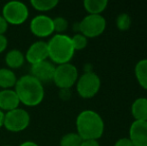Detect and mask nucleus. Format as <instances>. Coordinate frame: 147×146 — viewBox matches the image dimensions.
I'll return each instance as SVG.
<instances>
[{"label":"nucleus","instance_id":"nucleus-1","mask_svg":"<svg viewBox=\"0 0 147 146\" xmlns=\"http://www.w3.org/2000/svg\"><path fill=\"white\" fill-rule=\"evenodd\" d=\"M14 90L20 103L30 107L39 105L45 95L43 84L30 74L23 75L17 79Z\"/></svg>","mask_w":147,"mask_h":146},{"label":"nucleus","instance_id":"nucleus-2","mask_svg":"<svg viewBox=\"0 0 147 146\" xmlns=\"http://www.w3.org/2000/svg\"><path fill=\"white\" fill-rule=\"evenodd\" d=\"M77 134L82 140H98L104 132V121L94 110H83L76 118Z\"/></svg>","mask_w":147,"mask_h":146},{"label":"nucleus","instance_id":"nucleus-3","mask_svg":"<svg viewBox=\"0 0 147 146\" xmlns=\"http://www.w3.org/2000/svg\"><path fill=\"white\" fill-rule=\"evenodd\" d=\"M47 46L48 58H50L52 63L58 65L69 63L75 53L71 37L65 34H55L47 42Z\"/></svg>","mask_w":147,"mask_h":146},{"label":"nucleus","instance_id":"nucleus-4","mask_svg":"<svg viewBox=\"0 0 147 146\" xmlns=\"http://www.w3.org/2000/svg\"><path fill=\"white\" fill-rule=\"evenodd\" d=\"M106 20L102 15L88 14L78 23L74 24V29L86 38H95L104 32Z\"/></svg>","mask_w":147,"mask_h":146},{"label":"nucleus","instance_id":"nucleus-5","mask_svg":"<svg viewBox=\"0 0 147 146\" xmlns=\"http://www.w3.org/2000/svg\"><path fill=\"white\" fill-rule=\"evenodd\" d=\"M2 16L11 25H20L27 20L29 10L25 3L17 0L9 1L2 8Z\"/></svg>","mask_w":147,"mask_h":146},{"label":"nucleus","instance_id":"nucleus-6","mask_svg":"<svg viewBox=\"0 0 147 146\" xmlns=\"http://www.w3.org/2000/svg\"><path fill=\"white\" fill-rule=\"evenodd\" d=\"M101 86L99 76L93 71H85L76 82V90L80 97L89 99L98 93Z\"/></svg>","mask_w":147,"mask_h":146},{"label":"nucleus","instance_id":"nucleus-7","mask_svg":"<svg viewBox=\"0 0 147 146\" xmlns=\"http://www.w3.org/2000/svg\"><path fill=\"white\" fill-rule=\"evenodd\" d=\"M78 79V70L71 63L60 64L55 67L53 76L54 84L60 89H70Z\"/></svg>","mask_w":147,"mask_h":146},{"label":"nucleus","instance_id":"nucleus-8","mask_svg":"<svg viewBox=\"0 0 147 146\" xmlns=\"http://www.w3.org/2000/svg\"><path fill=\"white\" fill-rule=\"evenodd\" d=\"M30 124V115L22 108H16L5 113L4 125L6 130L10 132H21Z\"/></svg>","mask_w":147,"mask_h":146},{"label":"nucleus","instance_id":"nucleus-9","mask_svg":"<svg viewBox=\"0 0 147 146\" xmlns=\"http://www.w3.org/2000/svg\"><path fill=\"white\" fill-rule=\"evenodd\" d=\"M29 28L33 35L40 38L48 37L54 32L52 18L44 14H40L33 17V19L30 21Z\"/></svg>","mask_w":147,"mask_h":146},{"label":"nucleus","instance_id":"nucleus-10","mask_svg":"<svg viewBox=\"0 0 147 146\" xmlns=\"http://www.w3.org/2000/svg\"><path fill=\"white\" fill-rule=\"evenodd\" d=\"M55 65L49 60H44L38 62L36 64L31 65L30 72L33 77H35L37 80L43 84V82L52 81L53 76L55 72Z\"/></svg>","mask_w":147,"mask_h":146},{"label":"nucleus","instance_id":"nucleus-11","mask_svg":"<svg viewBox=\"0 0 147 146\" xmlns=\"http://www.w3.org/2000/svg\"><path fill=\"white\" fill-rule=\"evenodd\" d=\"M47 58H48V46L47 42L42 40L32 43L25 54V60L31 65L47 60Z\"/></svg>","mask_w":147,"mask_h":146},{"label":"nucleus","instance_id":"nucleus-12","mask_svg":"<svg viewBox=\"0 0 147 146\" xmlns=\"http://www.w3.org/2000/svg\"><path fill=\"white\" fill-rule=\"evenodd\" d=\"M134 146H147V121L132 122L129 128V137Z\"/></svg>","mask_w":147,"mask_h":146},{"label":"nucleus","instance_id":"nucleus-13","mask_svg":"<svg viewBox=\"0 0 147 146\" xmlns=\"http://www.w3.org/2000/svg\"><path fill=\"white\" fill-rule=\"evenodd\" d=\"M19 98L14 89H2L0 91V110L11 111L18 108Z\"/></svg>","mask_w":147,"mask_h":146},{"label":"nucleus","instance_id":"nucleus-14","mask_svg":"<svg viewBox=\"0 0 147 146\" xmlns=\"http://www.w3.org/2000/svg\"><path fill=\"white\" fill-rule=\"evenodd\" d=\"M131 114L135 121H147V98L140 97L131 105Z\"/></svg>","mask_w":147,"mask_h":146},{"label":"nucleus","instance_id":"nucleus-15","mask_svg":"<svg viewBox=\"0 0 147 146\" xmlns=\"http://www.w3.org/2000/svg\"><path fill=\"white\" fill-rule=\"evenodd\" d=\"M25 62V55L18 49H11L5 56V63L9 69H18L23 66Z\"/></svg>","mask_w":147,"mask_h":146},{"label":"nucleus","instance_id":"nucleus-16","mask_svg":"<svg viewBox=\"0 0 147 146\" xmlns=\"http://www.w3.org/2000/svg\"><path fill=\"white\" fill-rule=\"evenodd\" d=\"M108 5L107 0H85L83 6L88 14L92 15H101L103 11L106 9Z\"/></svg>","mask_w":147,"mask_h":146},{"label":"nucleus","instance_id":"nucleus-17","mask_svg":"<svg viewBox=\"0 0 147 146\" xmlns=\"http://www.w3.org/2000/svg\"><path fill=\"white\" fill-rule=\"evenodd\" d=\"M17 82V77L13 70L9 68L0 69V87L3 89H11Z\"/></svg>","mask_w":147,"mask_h":146},{"label":"nucleus","instance_id":"nucleus-18","mask_svg":"<svg viewBox=\"0 0 147 146\" xmlns=\"http://www.w3.org/2000/svg\"><path fill=\"white\" fill-rule=\"evenodd\" d=\"M134 72L139 85L147 90V59H141L136 63Z\"/></svg>","mask_w":147,"mask_h":146},{"label":"nucleus","instance_id":"nucleus-19","mask_svg":"<svg viewBox=\"0 0 147 146\" xmlns=\"http://www.w3.org/2000/svg\"><path fill=\"white\" fill-rule=\"evenodd\" d=\"M30 4L37 11L46 12L56 7L58 5V0H31Z\"/></svg>","mask_w":147,"mask_h":146},{"label":"nucleus","instance_id":"nucleus-20","mask_svg":"<svg viewBox=\"0 0 147 146\" xmlns=\"http://www.w3.org/2000/svg\"><path fill=\"white\" fill-rule=\"evenodd\" d=\"M82 139L76 132H69L61 137L60 146H80Z\"/></svg>","mask_w":147,"mask_h":146},{"label":"nucleus","instance_id":"nucleus-21","mask_svg":"<svg viewBox=\"0 0 147 146\" xmlns=\"http://www.w3.org/2000/svg\"><path fill=\"white\" fill-rule=\"evenodd\" d=\"M131 25V18L127 13H121L116 19V26L121 31H126Z\"/></svg>","mask_w":147,"mask_h":146},{"label":"nucleus","instance_id":"nucleus-22","mask_svg":"<svg viewBox=\"0 0 147 146\" xmlns=\"http://www.w3.org/2000/svg\"><path fill=\"white\" fill-rule=\"evenodd\" d=\"M53 28L54 32L56 34H63L64 31H66L68 28V21L64 17L58 16V17L53 18Z\"/></svg>","mask_w":147,"mask_h":146},{"label":"nucleus","instance_id":"nucleus-23","mask_svg":"<svg viewBox=\"0 0 147 146\" xmlns=\"http://www.w3.org/2000/svg\"><path fill=\"white\" fill-rule=\"evenodd\" d=\"M72 44H73L74 49L76 50H83L86 46H87L88 40L84 35H82L81 33H76L73 37H71Z\"/></svg>","mask_w":147,"mask_h":146},{"label":"nucleus","instance_id":"nucleus-24","mask_svg":"<svg viewBox=\"0 0 147 146\" xmlns=\"http://www.w3.org/2000/svg\"><path fill=\"white\" fill-rule=\"evenodd\" d=\"M114 146H134V145L128 137H123V138L118 139L116 142H115Z\"/></svg>","mask_w":147,"mask_h":146},{"label":"nucleus","instance_id":"nucleus-25","mask_svg":"<svg viewBox=\"0 0 147 146\" xmlns=\"http://www.w3.org/2000/svg\"><path fill=\"white\" fill-rule=\"evenodd\" d=\"M8 25H9V24L4 19L3 16L0 15V35H4V33H5L8 29Z\"/></svg>","mask_w":147,"mask_h":146},{"label":"nucleus","instance_id":"nucleus-26","mask_svg":"<svg viewBox=\"0 0 147 146\" xmlns=\"http://www.w3.org/2000/svg\"><path fill=\"white\" fill-rule=\"evenodd\" d=\"M8 46V40L5 35H0V53L6 50Z\"/></svg>","mask_w":147,"mask_h":146},{"label":"nucleus","instance_id":"nucleus-27","mask_svg":"<svg viewBox=\"0 0 147 146\" xmlns=\"http://www.w3.org/2000/svg\"><path fill=\"white\" fill-rule=\"evenodd\" d=\"M71 96L70 89H60L59 90V97L62 100H68Z\"/></svg>","mask_w":147,"mask_h":146},{"label":"nucleus","instance_id":"nucleus-28","mask_svg":"<svg viewBox=\"0 0 147 146\" xmlns=\"http://www.w3.org/2000/svg\"><path fill=\"white\" fill-rule=\"evenodd\" d=\"M80 146H100L97 140H83Z\"/></svg>","mask_w":147,"mask_h":146},{"label":"nucleus","instance_id":"nucleus-29","mask_svg":"<svg viewBox=\"0 0 147 146\" xmlns=\"http://www.w3.org/2000/svg\"><path fill=\"white\" fill-rule=\"evenodd\" d=\"M19 146H39L37 143L33 142V141H25V142L21 143Z\"/></svg>","mask_w":147,"mask_h":146},{"label":"nucleus","instance_id":"nucleus-30","mask_svg":"<svg viewBox=\"0 0 147 146\" xmlns=\"http://www.w3.org/2000/svg\"><path fill=\"white\" fill-rule=\"evenodd\" d=\"M4 117H5V113L0 110V128L4 125Z\"/></svg>","mask_w":147,"mask_h":146},{"label":"nucleus","instance_id":"nucleus-31","mask_svg":"<svg viewBox=\"0 0 147 146\" xmlns=\"http://www.w3.org/2000/svg\"><path fill=\"white\" fill-rule=\"evenodd\" d=\"M4 146H10V145H4Z\"/></svg>","mask_w":147,"mask_h":146}]
</instances>
